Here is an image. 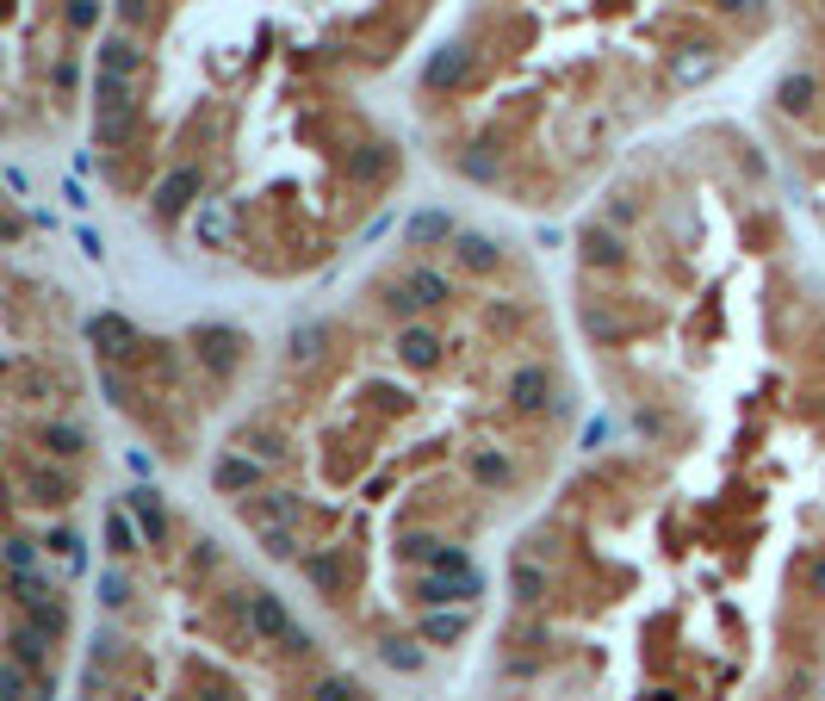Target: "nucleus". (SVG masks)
Returning a JSON list of instances; mask_svg holds the SVG:
<instances>
[{"mask_svg": "<svg viewBox=\"0 0 825 701\" xmlns=\"http://www.w3.org/2000/svg\"><path fill=\"white\" fill-rule=\"evenodd\" d=\"M131 515H137V528H143L150 547L168 540V515H162V496H155V491H131Z\"/></svg>", "mask_w": 825, "mask_h": 701, "instance_id": "nucleus-17", "label": "nucleus"}, {"mask_svg": "<svg viewBox=\"0 0 825 701\" xmlns=\"http://www.w3.org/2000/svg\"><path fill=\"white\" fill-rule=\"evenodd\" d=\"M379 658L391 664V670H423V652H416V640H385Z\"/></svg>", "mask_w": 825, "mask_h": 701, "instance_id": "nucleus-27", "label": "nucleus"}, {"mask_svg": "<svg viewBox=\"0 0 825 701\" xmlns=\"http://www.w3.org/2000/svg\"><path fill=\"white\" fill-rule=\"evenodd\" d=\"M62 25H69V32H94L99 25V0H69V7H62Z\"/></svg>", "mask_w": 825, "mask_h": 701, "instance_id": "nucleus-31", "label": "nucleus"}, {"mask_svg": "<svg viewBox=\"0 0 825 701\" xmlns=\"http://www.w3.org/2000/svg\"><path fill=\"white\" fill-rule=\"evenodd\" d=\"M676 75H683V81H702V75H708V62H695V57H683V62H676Z\"/></svg>", "mask_w": 825, "mask_h": 701, "instance_id": "nucleus-39", "label": "nucleus"}, {"mask_svg": "<svg viewBox=\"0 0 825 701\" xmlns=\"http://www.w3.org/2000/svg\"><path fill=\"white\" fill-rule=\"evenodd\" d=\"M99 596H106L113 608L131 603V584H125V571H106V577H99Z\"/></svg>", "mask_w": 825, "mask_h": 701, "instance_id": "nucleus-34", "label": "nucleus"}, {"mask_svg": "<svg viewBox=\"0 0 825 701\" xmlns=\"http://www.w3.org/2000/svg\"><path fill=\"white\" fill-rule=\"evenodd\" d=\"M714 7H720L727 20H739V13H751V0H714Z\"/></svg>", "mask_w": 825, "mask_h": 701, "instance_id": "nucleus-40", "label": "nucleus"}, {"mask_svg": "<svg viewBox=\"0 0 825 701\" xmlns=\"http://www.w3.org/2000/svg\"><path fill=\"white\" fill-rule=\"evenodd\" d=\"M7 552H13V571H32V540H13Z\"/></svg>", "mask_w": 825, "mask_h": 701, "instance_id": "nucleus-38", "label": "nucleus"}, {"mask_svg": "<svg viewBox=\"0 0 825 701\" xmlns=\"http://www.w3.org/2000/svg\"><path fill=\"white\" fill-rule=\"evenodd\" d=\"M329 341V323H305V329H292V354H305V361H317Z\"/></svg>", "mask_w": 825, "mask_h": 701, "instance_id": "nucleus-28", "label": "nucleus"}, {"mask_svg": "<svg viewBox=\"0 0 825 701\" xmlns=\"http://www.w3.org/2000/svg\"><path fill=\"white\" fill-rule=\"evenodd\" d=\"M472 478H479L484 491H509V484H516V459L503 454V447H479V454H472Z\"/></svg>", "mask_w": 825, "mask_h": 701, "instance_id": "nucleus-16", "label": "nucleus"}, {"mask_svg": "<svg viewBox=\"0 0 825 701\" xmlns=\"http://www.w3.org/2000/svg\"><path fill=\"white\" fill-rule=\"evenodd\" d=\"M150 199H155V211H162V218H180V211L199 199V168H168L162 180H155Z\"/></svg>", "mask_w": 825, "mask_h": 701, "instance_id": "nucleus-9", "label": "nucleus"}, {"mask_svg": "<svg viewBox=\"0 0 825 701\" xmlns=\"http://www.w3.org/2000/svg\"><path fill=\"white\" fill-rule=\"evenodd\" d=\"M87 341H94L106 361H131L137 348H143V336H137L131 317H118V311H99L94 323H87Z\"/></svg>", "mask_w": 825, "mask_h": 701, "instance_id": "nucleus-1", "label": "nucleus"}, {"mask_svg": "<svg viewBox=\"0 0 825 701\" xmlns=\"http://www.w3.org/2000/svg\"><path fill=\"white\" fill-rule=\"evenodd\" d=\"M192 348H199V361L212 366L217 379H224V373H236V361H243V336H236V329H199V336H192Z\"/></svg>", "mask_w": 825, "mask_h": 701, "instance_id": "nucleus-6", "label": "nucleus"}, {"mask_svg": "<svg viewBox=\"0 0 825 701\" xmlns=\"http://www.w3.org/2000/svg\"><path fill=\"white\" fill-rule=\"evenodd\" d=\"M447 236H453V218H447V211H416V218H410V248L447 243Z\"/></svg>", "mask_w": 825, "mask_h": 701, "instance_id": "nucleus-23", "label": "nucleus"}, {"mask_svg": "<svg viewBox=\"0 0 825 701\" xmlns=\"http://www.w3.org/2000/svg\"><path fill=\"white\" fill-rule=\"evenodd\" d=\"M509 589H516L521 608H540V603H546V571L528 565V559H516V571H509Z\"/></svg>", "mask_w": 825, "mask_h": 701, "instance_id": "nucleus-21", "label": "nucleus"}, {"mask_svg": "<svg viewBox=\"0 0 825 701\" xmlns=\"http://www.w3.org/2000/svg\"><path fill=\"white\" fill-rule=\"evenodd\" d=\"M298 565H305V577L323 589V596H335V589H342V565H335V552H305Z\"/></svg>", "mask_w": 825, "mask_h": 701, "instance_id": "nucleus-25", "label": "nucleus"}, {"mask_svg": "<svg viewBox=\"0 0 825 701\" xmlns=\"http://www.w3.org/2000/svg\"><path fill=\"white\" fill-rule=\"evenodd\" d=\"M813 94H820V81L806 75V69H801V75H782V87H776V100H782L788 113H806V106H813Z\"/></svg>", "mask_w": 825, "mask_h": 701, "instance_id": "nucleus-26", "label": "nucleus"}, {"mask_svg": "<svg viewBox=\"0 0 825 701\" xmlns=\"http://www.w3.org/2000/svg\"><path fill=\"white\" fill-rule=\"evenodd\" d=\"M20 484L32 491V503H69L75 496V478L69 472H25L20 466Z\"/></svg>", "mask_w": 825, "mask_h": 701, "instance_id": "nucleus-18", "label": "nucleus"}, {"mask_svg": "<svg viewBox=\"0 0 825 701\" xmlns=\"http://www.w3.org/2000/svg\"><path fill=\"white\" fill-rule=\"evenodd\" d=\"M398 361L416 366V373H435V366H441V336H435L428 323H403L398 329Z\"/></svg>", "mask_w": 825, "mask_h": 701, "instance_id": "nucleus-5", "label": "nucleus"}, {"mask_svg": "<svg viewBox=\"0 0 825 701\" xmlns=\"http://www.w3.org/2000/svg\"><path fill=\"white\" fill-rule=\"evenodd\" d=\"M94 57H99V69H106V75H137V69H143V50H137L131 32H106Z\"/></svg>", "mask_w": 825, "mask_h": 701, "instance_id": "nucleus-14", "label": "nucleus"}, {"mask_svg": "<svg viewBox=\"0 0 825 701\" xmlns=\"http://www.w3.org/2000/svg\"><path fill=\"white\" fill-rule=\"evenodd\" d=\"M131 131H137V100H118V106H99V113H94V143H99V150L131 143Z\"/></svg>", "mask_w": 825, "mask_h": 701, "instance_id": "nucleus-10", "label": "nucleus"}, {"mask_svg": "<svg viewBox=\"0 0 825 701\" xmlns=\"http://www.w3.org/2000/svg\"><path fill=\"white\" fill-rule=\"evenodd\" d=\"M391 162H398V150H385V143H366V150L347 155V180H354V187H379L385 174H391Z\"/></svg>", "mask_w": 825, "mask_h": 701, "instance_id": "nucleus-15", "label": "nucleus"}, {"mask_svg": "<svg viewBox=\"0 0 825 701\" xmlns=\"http://www.w3.org/2000/svg\"><path fill=\"white\" fill-rule=\"evenodd\" d=\"M94 100H99V106L131 100V75H106V69H99V75H94Z\"/></svg>", "mask_w": 825, "mask_h": 701, "instance_id": "nucleus-30", "label": "nucleus"}, {"mask_svg": "<svg viewBox=\"0 0 825 701\" xmlns=\"http://www.w3.org/2000/svg\"><path fill=\"white\" fill-rule=\"evenodd\" d=\"M416 633H423V645H460L472 633V608H428Z\"/></svg>", "mask_w": 825, "mask_h": 701, "instance_id": "nucleus-11", "label": "nucleus"}, {"mask_svg": "<svg viewBox=\"0 0 825 701\" xmlns=\"http://www.w3.org/2000/svg\"><path fill=\"white\" fill-rule=\"evenodd\" d=\"M143 20H150V0H118V25L125 32H137Z\"/></svg>", "mask_w": 825, "mask_h": 701, "instance_id": "nucleus-35", "label": "nucleus"}, {"mask_svg": "<svg viewBox=\"0 0 825 701\" xmlns=\"http://www.w3.org/2000/svg\"><path fill=\"white\" fill-rule=\"evenodd\" d=\"M261 547H268V559H292V522H273V528H261Z\"/></svg>", "mask_w": 825, "mask_h": 701, "instance_id": "nucleus-33", "label": "nucleus"}, {"mask_svg": "<svg viewBox=\"0 0 825 701\" xmlns=\"http://www.w3.org/2000/svg\"><path fill=\"white\" fill-rule=\"evenodd\" d=\"M317 701H361V689H354V682H317Z\"/></svg>", "mask_w": 825, "mask_h": 701, "instance_id": "nucleus-36", "label": "nucleus"}, {"mask_svg": "<svg viewBox=\"0 0 825 701\" xmlns=\"http://www.w3.org/2000/svg\"><path fill=\"white\" fill-rule=\"evenodd\" d=\"M453 255H460L465 273H497V261H503V248L491 243V236H460V243H453Z\"/></svg>", "mask_w": 825, "mask_h": 701, "instance_id": "nucleus-19", "label": "nucleus"}, {"mask_svg": "<svg viewBox=\"0 0 825 701\" xmlns=\"http://www.w3.org/2000/svg\"><path fill=\"white\" fill-rule=\"evenodd\" d=\"M236 447H243V454H255V459H286V435H280V429H268V422L243 429V435H236Z\"/></svg>", "mask_w": 825, "mask_h": 701, "instance_id": "nucleus-22", "label": "nucleus"}, {"mask_svg": "<svg viewBox=\"0 0 825 701\" xmlns=\"http://www.w3.org/2000/svg\"><path fill=\"white\" fill-rule=\"evenodd\" d=\"M249 633L255 640H292V633H298L292 615H286V603H280L273 589H255L249 596Z\"/></svg>", "mask_w": 825, "mask_h": 701, "instance_id": "nucleus-4", "label": "nucleus"}, {"mask_svg": "<svg viewBox=\"0 0 825 701\" xmlns=\"http://www.w3.org/2000/svg\"><path fill=\"white\" fill-rule=\"evenodd\" d=\"M403 292L416 299V311H441V304L453 299V280H447L441 267H410V273H403Z\"/></svg>", "mask_w": 825, "mask_h": 701, "instance_id": "nucleus-13", "label": "nucleus"}, {"mask_svg": "<svg viewBox=\"0 0 825 701\" xmlns=\"http://www.w3.org/2000/svg\"><path fill=\"white\" fill-rule=\"evenodd\" d=\"M50 645H57V633H44L38 621H25V615H13V627H7V652L25 664V670H50Z\"/></svg>", "mask_w": 825, "mask_h": 701, "instance_id": "nucleus-2", "label": "nucleus"}, {"mask_svg": "<svg viewBox=\"0 0 825 701\" xmlns=\"http://www.w3.org/2000/svg\"><path fill=\"white\" fill-rule=\"evenodd\" d=\"M577 243H584V267H602V273L627 267V243H621L609 224H590L584 236H577Z\"/></svg>", "mask_w": 825, "mask_h": 701, "instance_id": "nucleus-12", "label": "nucleus"}, {"mask_svg": "<svg viewBox=\"0 0 825 701\" xmlns=\"http://www.w3.org/2000/svg\"><path fill=\"white\" fill-rule=\"evenodd\" d=\"M192 230H199L205 243H217V236H224V218H217V211H199V218H192Z\"/></svg>", "mask_w": 825, "mask_h": 701, "instance_id": "nucleus-37", "label": "nucleus"}, {"mask_svg": "<svg viewBox=\"0 0 825 701\" xmlns=\"http://www.w3.org/2000/svg\"><path fill=\"white\" fill-rule=\"evenodd\" d=\"M106 540H113L118 559H125V552H137V534H131V515H125V510L106 515Z\"/></svg>", "mask_w": 825, "mask_h": 701, "instance_id": "nucleus-29", "label": "nucleus"}, {"mask_svg": "<svg viewBox=\"0 0 825 701\" xmlns=\"http://www.w3.org/2000/svg\"><path fill=\"white\" fill-rule=\"evenodd\" d=\"M465 69H472V50H465V44H441V50L428 57V69H423V87L428 94H447V87H460L465 81Z\"/></svg>", "mask_w": 825, "mask_h": 701, "instance_id": "nucleus-7", "label": "nucleus"}, {"mask_svg": "<svg viewBox=\"0 0 825 701\" xmlns=\"http://www.w3.org/2000/svg\"><path fill=\"white\" fill-rule=\"evenodd\" d=\"M261 466H268V459H255V454H243V447H236V454H224V459H217L212 484H217L224 496H249L255 484H261Z\"/></svg>", "mask_w": 825, "mask_h": 701, "instance_id": "nucleus-8", "label": "nucleus"}, {"mask_svg": "<svg viewBox=\"0 0 825 701\" xmlns=\"http://www.w3.org/2000/svg\"><path fill=\"white\" fill-rule=\"evenodd\" d=\"M0 701H25V664L20 658L0 664Z\"/></svg>", "mask_w": 825, "mask_h": 701, "instance_id": "nucleus-32", "label": "nucleus"}, {"mask_svg": "<svg viewBox=\"0 0 825 701\" xmlns=\"http://www.w3.org/2000/svg\"><path fill=\"white\" fill-rule=\"evenodd\" d=\"M813 596H825V552L813 559Z\"/></svg>", "mask_w": 825, "mask_h": 701, "instance_id": "nucleus-41", "label": "nucleus"}, {"mask_svg": "<svg viewBox=\"0 0 825 701\" xmlns=\"http://www.w3.org/2000/svg\"><path fill=\"white\" fill-rule=\"evenodd\" d=\"M44 454H57V459H75L81 447H87V435H81L75 422H44Z\"/></svg>", "mask_w": 825, "mask_h": 701, "instance_id": "nucleus-24", "label": "nucleus"}, {"mask_svg": "<svg viewBox=\"0 0 825 701\" xmlns=\"http://www.w3.org/2000/svg\"><path fill=\"white\" fill-rule=\"evenodd\" d=\"M243 515H249V522H261V528H273V522H298V496L268 491V496H255V503H243Z\"/></svg>", "mask_w": 825, "mask_h": 701, "instance_id": "nucleus-20", "label": "nucleus"}, {"mask_svg": "<svg viewBox=\"0 0 825 701\" xmlns=\"http://www.w3.org/2000/svg\"><path fill=\"white\" fill-rule=\"evenodd\" d=\"M509 404H516L521 417H540V410L553 404V373H546V366H516V373H509Z\"/></svg>", "mask_w": 825, "mask_h": 701, "instance_id": "nucleus-3", "label": "nucleus"}]
</instances>
